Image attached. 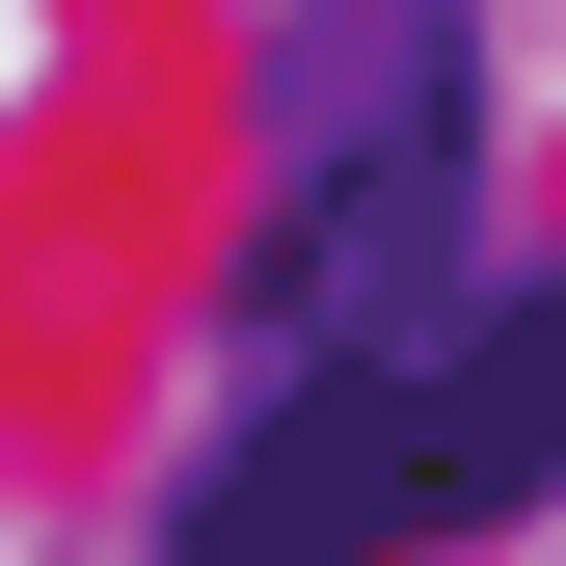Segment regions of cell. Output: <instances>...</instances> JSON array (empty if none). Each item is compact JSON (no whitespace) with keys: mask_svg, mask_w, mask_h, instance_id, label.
I'll use <instances>...</instances> for the list:
<instances>
[{"mask_svg":"<svg viewBox=\"0 0 566 566\" xmlns=\"http://www.w3.org/2000/svg\"><path fill=\"white\" fill-rule=\"evenodd\" d=\"M539 485H566V270L485 243L432 324L243 378L189 432V485H163V566H459Z\"/></svg>","mask_w":566,"mask_h":566,"instance_id":"obj_1","label":"cell"},{"mask_svg":"<svg viewBox=\"0 0 566 566\" xmlns=\"http://www.w3.org/2000/svg\"><path fill=\"white\" fill-rule=\"evenodd\" d=\"M459 270H485V108L270 163V189H243V270H217V324H243V378H297V350H378V324H432Z\"/></svg>","mask_w":566,"mask_h":566,"instance_id":"obj_2","label":"cell"},{"mask_svg":"<svg viewBox=\"0 0 566 566\" xmlns=\"http://www.w3.org/2000/svg\"><path fill=\"white\" fill-rule=\"evenodd\" d=\"M432 108H485V28H459V0H297L270 82H243L270 163H324V135H432Z\"/></svg>","mask_w":566,"mask_h":566,"instance_id":"obj_3","label":"cell"}]
</instances>
